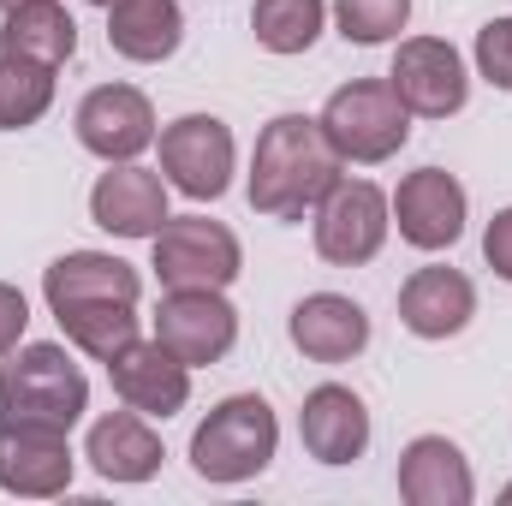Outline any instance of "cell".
<instances>
[{
    "label": "cell",
    "mask_w": 512,
    "mask_h": 506,
    "mask_svg": "<svg viewBox=\"0 0 512 506\" xmlns=\"http://www.w3.org/2000/svg\"><path fill=\"white\" fill-rule=\"evenodd\" d=\"M340 149L328 143L322 120L310 114H280L256 137L245 197L262 221H304L334 185H340Z\"/></svg>",
    "instance_id": "cell-1"
},
{
    "label": "cell",
    "mask_w": 512,
    "mask_h": 506,
    "mask_svg": "<svg viewBox=\"0 0 512 506\" xmlns=\"http://www.w3.org/2000/svg\"><path fill=\"white\" fill-rule=\"evenodd\" d=\"M90 411V381L66 358V346L36 340L6 352L0 364V423H42V429H78Z\"/></svg>",
    "instance_id": "cell-2"
},
{
    "label": "cell",
    "mask_w": 512,
    "mask_h": 506,
    "mask_svg": "<svg viewBox=\"0 0 512 506\" xmlns=\"http://www.w3.org/2000/svg\"><path fill=\"white\" fill-rule=\"evenodd\" d=\"M274 447H280V423H274V405L262 393H233L221 399L197 435H191V471L203 483H251L274 465Z\"/></svg>",
    "instance_id": "cell-3"
},
{
    "label": "cell",
    "mask_w": 512,
    "mask_h": 506,
    "mask_svg": "<svg viewBox=\"0 0 512 506\" xmlns=\"http://www.w3.org/2000/svg\"><path fill=\"white\" fill-rule=\"evenodd\" d=\"M328 143L340 149V161H358V167H376L393 161L411 137V108L393 96L387 78H352L328 96V108L316 114Z\"/></svg>",
    "instance_id": "cell-4"
},
{
    "label": "cell",
    "mask_w": 512,
    "mask_h": 506,
    "mask_svg": "<svg viewBox=\"0 0 512 506\" xmlns=\"http://www.w3.org/2000/svg\"><path fill=\"white\" fill-rule=\"evenodd\" d=\"M155 245V280L167 292H227L245 268V251L233 239V227L209 221V215H167L161 233L149 239Z\"/></svg>",
    "instance_id": "cell-5"
},
{
    "label": "cell",
    "mask_w": 512,
    "mask_h": 506,
    "mask_svg": "<svg viewBox=\"0 0 512 506\" xmlns=\"http://www.w3.org/2000/svg\"><path fill=\"white\" fill-rule=\"evenodd\" d=\"M393 227V203L382 185L370 179H340L322 203H316V256L334 268H364L376 262Z\"/></svg>",
    "instance_id": "cell-6"
},
{
    "label": "cell",
    "mask_w": 512,
    "mask_h": 506,
    "mask_svg": "<svg viewBox=\"0 0 512 506\" xmlns=\"http://www.w3.org/2000/svg\"><path fill=\"white\" fill-rule=\"evenodd\" d=\"M233 161H239L233 131H227V120H215V114H185V120L161 126V179L173 191H185L191 203L227 197Z\"/></svg>",
    "instance_id": "cell-7"
},
{
    "label": "cell",
    "mask_w": 512,
    "mask_h": 506,
    "mask_svg": "<svg viewBox=\"0 0 512 506\" xmlns=\"http://www.w3.org/2000/svg\"><path fill=\"white\" fill-rule=\"evenodd\" d=\"M387 84H393V96H399L417 120H453V114H465V102H471L465 60H459V48L441 42V36H405V42L393 48Z\"/></svg>",
    "instance_id": "cell-8"
},
{
    "label": "cell",
    "mask_w": 512,
    "mask_h": 506,
    "mask_svg": "<svg viewBox=\"0 0 512 506\" xmlns=\"http://www.w3.org/2000/svg\"><path fill=\"white\" fill-rule=\"evenodd\" d=\"M155 340L191 370L221 364L239 346V310L227 304V292H167L155 310Z\"/></svg>",
    "instance_id": "cell-9"
},
{
    "label": "cell",
    "mask_w": 512,
    "mask_h": 506,
    "mask_svg": "<svg viewBox=\"0 0 512 506\" xmlns=\"http://www.w3.org/2000/svg\"><path fill=\"white\" fill-rule=\"evenodd\" d=\"M393 203V221H399V239L411 251H453L459 233H465V185L447 173V167H417L399 179V191L387 197Z\"/></svg>",
    "instance_id": "cell-10"
},
{
    "label": "cell",
    "mask_w": 512,
    "mask_h": 506,
    "mask_svg": "<svg viewBox=\"0 0 512 506\" xmlns=\"http://www.w3.org/2000/svg\"><path fill=\"white\" fill-rule=\"evenodd\" d=\"M72 441L66 429H42V423H0V489L24 495V501H54L72 489Z\"/></svg>",
    "instance_id": "cell-11"
},
{
    "label": "cell",
    "mask_w": 512,
    "mask_h": 506,
    "mask_svg": "<svg viewBox=\"0 0 512 506\" xmlns=\"http://www.w3.org/2000/svg\"><path fill=\"white\" fill-rule=\"evenodd\" d=\"M78 143L102 161H137L149 143H155V108L143 90L131 84H96L84 102H78Z\"/></svg>",
    "instance_id": "cell-12"
},
{
    "label": "cell",
    "mask_w": 512,
    "mask_h": 506,
    "mask_svg": "<svg viewBox=\"0 0 512 506\" xmlns=\"http://www.w3.org/2000/svg\"><path fill=\"white\" fill-rule=\"evenodd\" d=\"M108 381H114L120 405L143 411V417H161V423L173 411H185V399H191V364H179L161 340H143V334L126 352L108 358Z\"/></svg>",
    "instance_id": "cell-13"
},
{
    "label": "cell",
    "mask_w": 512,
    "mask_h": 506,
    "mask_svg": "<svg viewBox=\"0 0 512 506\" xmlns=\"http://www.w3.org/2000/svg\"><path fill=\"white\" fill-rule=\"evenodd\" d=\"M90 221L114 239H155L167 221V179L137 161H108L90 191Z\"/></svg>",
    "instance_id": "cell-14"
},
{
    "label": "cell",
    "mask_w": 512,
    "mask_h": 506,
    "mask_svg": "<svg viewBox=\"0 0 512 506\" xmlns=\"http://www.w3.org/2000/svg\"><path fill=\"white\" fill-rule=\"evenodd\" d=\"M298 441L316 465H352L364 459L370 447V411L352 387L340 381H322L304 393V411H298Z\"/></svg>",
    "instance_id": "cell-15"
},
{
    "label": "cell",
    "mask_w": 512,
    "mask_h": 506,
    "mask_svg": "<svg viewBox=\"0 0 512 506\" xmlns=\"http://www.w3.org/2000/svg\"><path fill=\"white\" fill-rule=\"evenodd\" d=\"M292 346L310 358V364H352L364 346H370V316L358 298H340V292H310L292 304V322H286Z\"/></svg>",
    "instance_id": "cell-16"
},
{
    "label": "cell",
    "mask_w": 512,
    "mask_h": 506,
    "mask_svg": "<svg viewBox=\"0 0 512 506\" xmlns=\"http://www.w3.org/2000/svg\"><path fill=\"white\" fill-rule=\"evenodd\" d=\"M471 316H477V286H471L459 268H447V262L417 268V274L399 286V322H405L417 340H453V334L471 328Z\"/></svg>",
    "instance_id": "cell-17"
},
{
    "label": "cell",
    "mask_w": 512,
    "mask_h": 506,
    "mask_svg": "<svg viewBox=\"0 0 512 506\" xmlns=\"http://www.w3.org/2000/svg\"><path fill=\"white\" fill-rule=\"evenodd\" d=\"M137 292H143V274L108 251H66L42 274L48 310H66V304H137Z\"/></svg>",
    "instance_id": "cell-18"
},
{
    "label": "cell",
    "mask_w": 512,
    "mask_h": 506,
    "mask_svg": "<svg viewBox=\"0 0 512 506\" xmlns=\"http://www.w3.org/2000/svg\"><path fill=\"white\" fill-rule=\"evenodd\" d=\"M399 495L411 506H471L477 501L471 459L447 435H417L399 453Z\"/></svg>",
    "instance_id": "cell-19"
},
{
    "label": "cell",
    "mask_w": 512,
    "mask_h": 506,
    "mask_svg": "<svg viewBox=\"0 0 512 506\" xmlns=\"http://www.w3.org/2000/svg\"><path fill=\"white\" fill-rule=\"evenodd\" d=\"M84 459H90L96 477H108V483H149L167 453H161V435L149 429V417L126 405V411H108V417L90 423Z\"/></svg>",
    "instance_id": "cell-20"
},
{
    "label": "cell",
    "mask_w": 512,
    "mask_h": 506,
    "mask_svg": "<svg viewBox=\"0 0 512 506\" xmlns=\"http://www.w3.org/2000/svg\"><path fill=\"white\" fill-rule=\"evenodd\" d=\"M185 42V12L179 0H114L108 6V48L137 66L173 60Z\"/></svg>",
    "instance_id": "cell-21"
},
{
    "label": "cell",
    "mask_w": 512,
    "mask_h": 506,
    "mask_svg": "<svg viewBox=\"0 0 512 506\" xmlns=\"http://www.w3.org/2000/svg\"><path fill=\"white\" fill-rule=\"evenodd\" d=\"M0 54L6 60H42V66L60 72L78 54V18L60 0H24L0 24Z\"/></svg>",
    "instance_id": "cell-22"
},
{
    "label": "cell",
    "mask_w": 512,
    "mask_h": 506,
    "mask_svg": "<svg viewBox=\"0 0 512 506\" xmlns=\"http://www.w3.org/2000/svg\"><path fill=\"white\" fill-rule=\"evenodd\" d=\"M54 322L96 364H108L114 352H126L137 340V304H66V310H54Z\"/></svg>",
    "instance_id": "cell-23"
},
{
    "label": "cell",
    "mask_w": 512,
    "mask_h": 506,
    "mask_svg": "<svg viewBox=\"0 0 512 506\" xmlns=\"http://www.w3.org/2000/svg\"><path fill=\"white\" fill-rule=\"evenodd\" d=\"M328 0H256L251 6V30L268 54H310L322 36Z\"/></svg>",
    "instance_id": "cell-24"
},
{
    "label": "cell",
    "mask_w": 512,
    "mask_h": 506,
    "mask_svg": "<svg viewBox=\"0 0 512 506\" xmlns=\"http://www.w3.org/2000/svg\"><path fill=\"white\" fill-rule=\"evenodd\" d=\"M48 108H54V66L0 54V131L36 126Z\"/></svg>",
    "instance_id": "cell-25"
},
{
    "label": "cell",
    "mask_w": 512,
    "mask_h": 506,
    "mask_svg": "<svg viewBox=\"0 0 512 506\" xmlns=\"http://www.w3.org/2000/svg\"><path fill=\"white\" fill-rule=\"evenodd\" d=\"M334 24H340L346 42L376 48V42H393L411 24V0H334Z\"/></svg>",
    "instance_id": "cell-26"
},
{
    "label": "cell",
    "mask_w": 512,
    "mask_h": 506,
    "mask_svg": "<svg viewBox=\"0 0 512 506\" xmlns=\"http://www.w3.org/2000/svg\"><path fill=\"white\" fill-rule=\"evenodd\" d=\"M477 72L495 90H512V18H489L477 30Z\"/></svg>",
    "instance_id": "cell-27"
},
{
    "label": "cell",
    "mask_w": 512,
    "mask_h": 506,
    "mask_svg": "<svg viewBox=\"0 0 512 506\" xmlns=\"http://www.w3.org/2000/svg\"><path fill=\"white\" fill-rule=\"evenodd\" d=\"M24 328H30V304H24V292H18V286H6V280H0V358H6V352H18Z\"/></svg>",
    "instance_id": "cell-28"
},
{
    "label": "cell",
    "mask_w": 512,
    "mask_h": 506,
    "mask_svg": "<svg viewBox=\"0 0 512 506\" xmlns=\"http://www.w3.org/2000/svg\"><path fill=\"white\" fill-rule=\"evenodd\" d=\"M483 262H489L501 280H512V209H501V215L489 221V233H483Z\"/></svg>",
    "instance_id": "cell-29"
},
{
    "label": "cell",
    "mask_w": 512,
    "mask_h": 506,
    "mask_svg": "<svg viewBox=\"0 0 512 506\" xmlns=\"http://www.w3.org/2000/svg\"><path fill=\"white\" fill-rule=\"evenodd\" d=\"M12 6H24V0H0V12H12Z\"/></svg>",
    "instance_id": "cell-30"
},
{
    "label": "cell",
    "mask_w": 512,
    "mask_h": 506,
    "mask_svg": "<svg viewBox=\"0 0 512 506\" xmlns=\"http://www.w3.org/2000/svg\"><path fill=\"white\" fill-rule=\"evenodd\" d=\"M90 6H102V12H108V6H114V0H90Z\"/></svg>",
    "instance_id": "cell-31"
},
{
    "label": "cell",
    "mask_w": 512,
    "mask_h": 506,
    "mask_svg": "<svg viewBox=\"0 0 512 506\" xmlns=\"http://www.w3.org/2000/svg\"><path fill=\"white\" fill-rule=\"evenodd\" d=\"M501 495H507V501H512V483H507V489H501Z\"/></svg>",
    "instance_id": "cell-32"
}]
</instances>
